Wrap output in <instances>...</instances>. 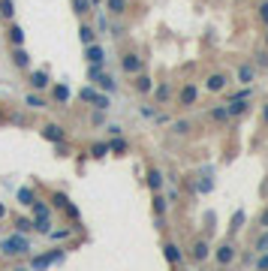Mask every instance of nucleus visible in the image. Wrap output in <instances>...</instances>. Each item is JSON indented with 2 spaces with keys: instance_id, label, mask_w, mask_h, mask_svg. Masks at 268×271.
Listing matches in <instances>:
<instances>
[{
  "instance_id": "nucleus-1",
  "label": "nucleus",
  "mask_w": 268,
  "mask_h": 271,
  "mask_svg": "<svg viewBox=\"0 0 268 271\" xmlns=\"http://www.w3.org/2000/svg\"><path fill=\"white\" fill-rule=\"evenodd\" d=\"M0 253H3V256H27V253H30V241H27V235L15 232V235L3 238V241H0Z\"/></svg>"
},
{
  "instance_id": "nucleus-2",
  "label": "nucleus",
  "mask_w": 268,
  "mask_h": 271,
  "mask_svg": "<svg viewBox=\"0 0 268 271\" xmlns=\"http://www.w3.org/2000/svg\"><path fill=\"white\" fill-rule=\"evenodd\" d=\"M79 100H82V103H88V106H94V108H100V111H106V108L111 106L108 94H103V91H97V88H91V85L79 91Z\"/></svg>"
},
{
  "instance_id": "nucleus-3",
  "label": "nucleus",
  "mask_w": 268,
  "mask_h": 271,
  "mask_svg": "<svg viewBox=\"0 0 268 271\" xmlns=\"http://www.w3.org/2000/svg\"><path fill=\"white\" fill-rule=\"evenodd\" d=\"M27 85H30V91H49L52 88V75H49V69H30L27 72Z\"/></svg>"
},
{
  "instance_id": "nucleus-4",
  "label": "nucleus",
  "mask_w": 268,
  "mask_h": 271,
  "mask_svg": "<svg viewBox=\"0 0 268 271\" xmlns=\"http://www.w3.org/2000/svg\"><path fill=\"white\" fill-rule=\"evenodd\" d=\"M196 103H199V88L193 82H184L181 91H178V106L181 108H193Z\"/></svg>"
},
{
  "instance_id": "nucleus-5",
  "label": "nucleus",
  "mask_w": 268,
  "mask_h": 271,
  "mask_svg": "<svg viewBox=\"0 0 268 271\" xmlns=\"http://www.w3.org/2000/svg\"><path fill=\"white\" fill-rule=\"evenodd\" d=\"M49 100H52L54 106H66V103L72 100L69 85H63V82H52V88H49Z\"/></svg>"
},
{
  "instance_id": "nucleus-6",
  "label": "nucleus",
  "mask_w": 268,
  "mask_h": 271,
  "mask_svg": "<svg viewBox=\"0 0 268 271\" xmlns=\"http://www.w3.org/2000/svg\"><path fill=\"white\" fill-rule=\"evenodd\" d=\"M121 69L127 75H136V72L145 69V57H139L136 52H127V54H121Z\"/></svg>"
},
{
  "instance_id": "nucleus-7",
  "label": "nucleus",
  "mask_w": 268,
  "mask_h": 271,
  "mask_svg": "<svg viewBox=\"0 0 268 271\" xmlns=\"http://www.w3.org/2000/svg\"><path fill=\"white\" fill-rule=\"evenodd\" d=\"M226 88H229V75L226 72H211L205 79V91L208 94H223Z\"/></svg>"
},
{
  "instance_id": "nucleus-8",
  "label": "nucleus",
  "mask_w": 268,
  "mask_h": 271,
  "mask_svg": "<svg viewBox=\"0 0 268 271\" xmlns=\"http://www.w3.org/2000/svg\"><path fill=\"white\" fill-rule=\"evenodd\" d=\"M63 256H66L63 250H54V253H46V256H36V259L30 262V268H33V271H46V268H49L52 262H63Z\"/></svg>"
},
{
  "instance_id": "nucleus-9",
  "label": "nucleus",
  "mask_w": 268,
  "mask_h": 271,
  "mask_svg": "<svg viewBox=\"0 0 268 271\" xmlns=\"http://www.w3.org/2000/svg\"><path fill=\"white\" fill-rule=\"evenodd\" d=\"M43 139H46V142H52V145L66 142V130H63L60 124H52V121H49V124L43 127Z\"/></svg>"
},
{
  "instance_id": "nucleus-10",
  "label": "nucleus",
  "mask_w": 268,
  "mask_h": 271,
  "mask_svg": "<svg viewBox=\"0 0 268 271\" xmlns=\"http://www.w3.org/2000/svg\"><path fill=\"white\" fill-rule=\"evenodd\" d=\"M133 91H136V94H151V91H154V79H151L145 69L136 72V75H133Z\"/></svg>"
},
{
  "instance_id": "nucleus-11",
  "label": "nucleus",
  "mask_w": 268,
  "mask_h": 271,
  "mask_svg": "<svg viewBox=\"0 0 268 271\" xmlns=\"http://www.w3.org/2000/svg\"><path fill=\"white\" fill-rule=\"evenodd\" d=\"M12 66L15 69H30V54H27V49L24 46H12Z\"/></svg>"
},
{
  "instance_id": "nucleus-12",
  "label": "nucleus",
  "mask_w": 268,
  "mask_h": 271,
  "mask_svg": "<svg viewBox=\"0 0 268 271\" xmlns=\"http://www.w3.org/2000/svg\"><path fill=\"white\" fill-rule=\"evenodd\" d=\"M103 6L108 9V15L121 18V15H127V9H130V0H103Z\"/></svg>"
},
{
  "instance_id": "nucleus-13",
  "label": "nucleus",
  "mask_w": 268,
  "mask_h": 271,
  "mask_svg": "<svg viewBox=\"0 0 268 271\" xmlns=\"http://www.w3.org/2000/svg\"><path fill=\"white\" fill-rule=\"evenodd\" d=\"M94 85H97V91H103V94H114V91H118V82H114L108 72H100L97 79H94Z\"/></svg>"
},
{
  "instance_id": "nucleus-14",
  "label": "nucleus",
  "mask_w": 268,
  "mask_h": 271,
  "mask_svg": "<svg viewBox=\"0 0 268 271\" xmlns=\"http://www.w3.org/2000/svg\"><path fill=\"white\" fill-rule=\"evenodd\" d=\"M33 232H43V235H49V232H52V211L33 214Z\"/></svg>"
},
{
  "instance_id": "nucleus-15",
  "label": "nucleus",
  "mask_w": 268,
  "mask_h": 271,
  "mask_svg": "<svg viewBox=\"0 0 268 271\" xmlns=\"http://www.w3.org/2000/svg\"><path fill=\"white\" fill-rule=\"evenodd\" d=\"M151 94H154V103L157 106H166L172 100V85L169 82H160V85H154V91H151Z\"/></svg>"
},
{
  "instance_id": "nucleus-16",
  "label": "nucleus",
  "mask_w": 268,
  "mask_h": 271,
  "mask_svg": "<svg viewBox=\"0 0 268 271\" xmlns=\"http://www.w3.org/2000/svg\"><path fill=\"white\" fill-rule=\"evenodd\" d=\"M24 106H27V108H49V100H46L40 91H27V94H24Z\"/></svg>"
},
{
  "instance_id": "nucleus-17",
  "label": "nucleus",
  "mask_w": 268,
  "mask_h": 271,
  "mask_svg": "<svg viewBox=\"0 0 268 271\" xmlns=\"http://www.w3.org/2000/svg\"><path fill=\"white\" fill-rule=\"evenodd\" d=\"M85 57H88V63H106V52H103V46H100V43L85 46Z\"/></svg>"
},
{
  "instance_id": "nucleus-18",
  "label": "nucleus",
  "mask_w": 268,
  "mask_h": 271,
  "mask_svg": "<svg viewBox=\"0 0 268 271\" xmlns=\"http://www.w3.org/2000/svg\"><path fill=\"white\" fill-rule=\"evenodd\" d=\"M163 184H166V175L160 169H148V187H151V193H160Z\"/></svg>"
},
{
  "instance_id": "nucleus-19",
  "label": "nucleus",
  "mask_w": 268,
  "mask_h": 271,
  "mask_svg": "<svg viewBox=\"0 0 268 271\" xmlns=\"http://www.w3.org/2000/svg\"><path fill=\"white\" fill-rule=\"evenodd\" d=\"M235 75H238V82H241V85H247V88H250V85H253V79H256V66H253V63H241Z\"/></svg>"
},
{
  "instance_id": "nucleus-20",
  "label": "nucleus",
  "mask_w": 268,
  "mask_h": 271,
  "mask_svg": "<svg viewBox=\"0 0 268 271\" xmlns=\"http://www.w3.org/2000/svg\"><path fill=\"white\" fill-rule=\"evenodd\" d=\"M214 256H217V262H220V265H229V262L235 259V247H232V244H220Z\"/></svg>"
},
{
  "instance_id": "nucleus-21",
  "label": "nucleus",
  "mask_w": 268,
  "mask_h": 271,
  "mask_svg": "<svg viewBox=\"0 0 268 271\" xmlns=\"http://www.w3.org/2000/svg\"><path fill=\"white\" fill-rule=\"evenodd\" d=\"M163 256H166V262H172V265H181V259H184L181 247H178V244H172V241L163 247Z\"/></svg>"
},
{
  "instance_id": "nucleus-22",
  "label": "nucleus",
  "mask_w": 268,
  "mask_h": 271,
  "mask_svg": "<svg viewBox=\"0 0 268 271\" xmlns=\"http://www.w3.org/2000/svg\"><path fill=\"white\" fill-rule=\"evenodd\" d=\"M229 108V118H238V114H244L250 108V100H232V103H226Z\"/></svg>"
},
{
  "instance_id": "nucleus-23",
  "label": "nucleus",
  "mask_w": 268,
  "mask_h": 271,
  "mask_svg": "<svg viewBox=\"0 0 268 271\" xmlns=\"http://www.w3.org/2000/svg\"><path fill=\"white\" fill-rule=\"evenodd\" d=\"M6 40H9L12 46H24V27H21V24H9Z\"/></svg>"
},
{
  "instance_id": "nucleus-24",
  "label": "nucleus",
  "mask_w": 268,
  "mask_h": 271,
  "mask_svg": "<svg viewBox=\"0 0 268 271\" xmlns=\"http://www.w3.org/2000/svg\"><path fill=\"white\" fill-rule=\"evenodd\" d=\"M208 118H211L214 124H226V121H232V118H229V108H226V106H214V108L208 111Z\"/></svg>"
},
{
  "instance_id": "nucleus-25",
  "label": "nucleus",
  "mask_w": 268,
  "mask_h": 271,
  "mask_svg": "<svg viewBox=\"0 0 268 271\" xmlns=\"http://www.w3.org/2000/svg\"><path fill=\"white\" fill-rule=\"evenodd\" d=\"M151 208H154V214H157V217H163V214L169 211V199H166V196H160V193H154V199H151Z\"/></svg>"
},
{
  "instance_id": "nucleus-26",
  "label": "nucleus",
  "mask_w": 268,
  "mask_h": 271,
  "mask_svg": "<svg viewBox=\"0 0 268 271\" xmlns=\"http://www.w3.org/2000/svg\"><path fill=\"white\" fill-rule=\"evenodd\" d=\"M79 40H82V46H91V43H97V30H94L91 24H82V27H79Z\"/></svg>"
},
{
  "instance_id": "nucleus-27",
  "label": "nucleus",
  "mask_w": 268,
  "mask_h": 271,
  "mask_svg": "<svg viewBox=\"0 0 268 271\" xmlns=\"http://www.w3.org/2000/svg\"><path fill=\"white\" fill-rule=\"evenodd\" d=\"M72 12L79 15V18H88V12H94L91 0H72Z\"/></svg>"
},
{
  "instance_id": "nucleus-28",
  "label": "nucleus",
  "mask_w": 268,
  "mask_h": 271,
  "mask_svg": "<svg viewBox=\"0 0 268 271\" xmlns=\"http://www.w3.org/2000/svg\"><path fill=\"white\" fill-rule=\"evenodd\" d=\"M15 196H18V202H21V205H27V208H30V205H33V199H36V190H33V187H21Z\"/></svg>"
},
{
  "instance_id": "nucleus-29",
  "label": "nucleus",
  "mask_w": 268,
  "mask_h": 271,
  "mask_svg": "<svg viewBox=\"0 0 268 271\" xmlns=\"http://www.w3.org/2000/svg\"><path fill=\"white\" fill-rule=\"evenodd\" d=\"M130 151V142L127 139H111L108 142V154H118V157H121V154H127Z\"/></svg>"
},
{
  "instance_id": "nucleus-30",
  "label": "nucleus",
  "mask_w": 268,
  "mask_h": 271,
  "mask_svg": "<svg viewBox=\"0 0 268 271\" xmlns=\"http://www.w3.org/2000/svg\"><path fill=\"white\" fill-rule=\"evenodd\" d=\"M208 256H211V247H208L205 241H196V244H193V259H196V262H205Z\"/></svg>"
},
{
  "instance_id": "nucleus-31",
  "label": "nucleus",
  "mask_w": 268,
  "mask_h": 271,
  "mask_svg": "<svg viewBox=\"0 0 268 271\" xmlns=\"http://www.w3.org/2000/svg\"><path fill=\"white\" fill-rule=\"evenodd\" d=\"M0 18H6V21L15 18V3L12 0H0Z\"/></svg>"
},
{
  "instance_id": "nucleus-32",
  "label": "nucleus",
  "mask_w": 268,
  "mask_h": 271,
  "mask_svg": "<svg viewBox=\"0 0 268 271\" xmlns=\"http://www.w3.org/2000/svg\"><path fill=\"white\" fill-rule=\"evenodd\" d=\"M15 232L30 235V232H33V217H18V220H15Z\"/></svg>"
},
{
  "instance_id": "nucleus-33",
  "label": "nucleus",
  "mask_w": 268,
  "mask_h": 271,
  "mask_svg": "<svg viewBox=\"0 0 268 271\" xmlns=\"http://www.w3.org/2000/svg\"><path fill=\"white\" fill-rule=\"evenodd\" d=\"M106 154H108V142H94V145H91V157H94V160H103Z\"/></svg>"
},
{
  "instance_id": "nucleus-34",
  "label": "nucleus",
  "mask_w": 268,
  "mask_h": 271,
  "mask_svg": "<svg viewBox=\"0 0 268 271\" xmlns=\"http://www.w3.org/2000/svg\"><path fill=\"white\" fill-rule=\"evenodd\" d=\"M52 205L60 208V211H66L69 208V196H66V193H52Z\"/></svg>"
},
{
  "instance_id": "nucleus-35",
  "label": "nucleus",
  "mask_w": 268,
  "mask_h": 271,
  "mask_svg": "<svg viewBox=\"0 0 268 271\" xmlns=\"http://www.w3.org/2000/svg\"><path fill=\"white\" fill-rule=\"evenodd\" d=\"M253 97V88H241V91H235V94H226V103H232V100H250Z\"/></svg>"
},
{
  "instance_id": "nucleus-36",
  "label": "nucleus",
  "mask_w": 268,
  "mask_h": 271,
  "mask_svg": "<svg viewBox=\"0 0 268 271\" xmlns=\"http://www.w3.org/2000/svg\"><path fill=\"white\" fill-rule=\"evenodd\" d=\"M256 15H259V21L268 27V0H262V3L256 6Z\"/></svg>"
},
{
  "instance_id": "nucleus-37",
  "label": "nucleus",
  "mask_w": 268,
  "mask_h": 271,
  "mask_svg": "<svg viewBox=\"0 0 268 271\" xmlns=\"http://www.w3.org/2000/svg\"><path fill=\"white\" fill-rule=\"evenodd\" d=\"M172 130H175L178 136H187V133H190V121H175V124H172Z\"/></svg>"
},
{
  "instance_id": "nucleus-38",
  "label": "nucleus",
  "mask_w": 268,
  "mask_h": 271,
  "mask_svg": "<svg viewBox=\"0 0 268 271\" xmlns=\"http://www.w3.org/2000/svg\"><path fill=\"white\" fill-rule=\"evenodd\" d=\"M244 226V211H235V217H232V226H229V229H232V232H238Z\"/></svg>"
},
{
  "instance_id": "nucleus-39",
  "label": "nucleus",
  "mask_w": 268,
  "mask_h": 271,
  "mask_svg": "<svg viewBox=\"0 0 268 271\" xmlns=\"http://www.w3.org/2000/svg\"><path fill=\"white\" fill-rule=\"evenodd\" d=\"M100 72H103V63H91V66H88V79L94 82V79H97Z\"/></svg>"
},
{
  "instance_id": "nucleus-40",
  "label": "nucleus",
  "mask_w": 268,
  "mask_h": 271,
  "mask_svg": "<svg viewBox=\"0 0 268 271\" xmlns=\"http://www.w3.org/2000/svg\"><path fill=\"white\" fill-rule=\"evenodd\" d=\"M91 124H94V127L106 124V111H100V108H97V111H94V118H91Z\"/></svg>"
},
{
  "instance_id": "nucleus-41",
  "label": "nucleus",
  "mask_w": 268,
  "mask_h": 271,
  "mask_svg": "<svg viewBox=\"0 0 268 271\" xmlns=\"http://www.w3.org/2000/svg\"><path fill=\"white\" fill-rule=\"evenodd\" d=\"M256 250H262V253H265V250H268V229H265V232H262V238H259V241H256Z\"/></svg>"
},
{
  "instance_id": "nucleus-42",
  "label": "nucleus",
  "mask_w": 268,
  "mask_h": 271,
  "mask_svg": "<svg viewBox=\"0 0 268 271\" xmlns=\"http://www.w3.org/2000/svg\"><path fill=\"white\" fill-rule=\"evenodd\" d=\"M157 108H151V106H142V118H154Z\"/></svg>"
},
{
  "instance_id": "nucleus-43",
  "label": "nucleus",
  "mask_w": 268,
  "mask_h": 271,
  "mask_svg": "<svg viewBox=\"0 0 268 271\" xmlns=\"http://www.w3.org/2000/svg\"><path fill=\"white\" fill-rule=\"evenodd\" d=\"M265 63H268V54H265V52H259V54H256V63H253V66H265Z\"/></svg>"
},
{
  "instance_id": "nucleus-44",
  "label": "nucleus",
  "mask_w": 268,
  "mask_h": 271,
  "mask_svg": "<svg viewBox=\"0 0 268 271\" xmlns=\"http://www.w3.org/2000/svg\"><path fill=\"white\" fill-rule=\"evenodd\" d=\"M256 268H259V271H268V250H265V256L256 262Z\"/></svg>"
},
{
  "instance_id": "nucleus-45",
  "label": "nucleus",
  "mask_w": 268,
  "mask_h": 271,
  "mask_svg": "<svg viewBox=\"0 0 268 271\" xmlns=\"http://www.w3.org/2000/svg\"><path fill=\"white\" fill-rule=\"evenodd\" d=\"M49 235H52V238H66L69 229H57V232H49Z\"/></svg>"
},
{
  "instance_id": "nucleus-46",
  "label": "nucleus",
  "mask_w": 268,
  "mask_h": 271,
  "mask_svg": "<svg viewBox=\"0 0 268 271\" xmlns=\"http://www.w3.org/2000/svg\"><path fill=\"white\" fill-rule=\"evenodd\" d=\"M259 226H265V229H268V208L262 211V217H259Z\"/></svg>"
},
{
  "instance_id": "nucleus-47",
  "label": "nucleus",
  "mask_w": 268,
  "mask_h": 271,
  "mask_svg": "<svg viewBox=\"0 0 268 271\" xmlns=\"http://www.w3.org/2000/svg\"><path fill=\"white\" fill-rule=\"evenodd\" d=\"M262 124H265V127H268V103H265V106H262Z\"/></svg>"
},
{
  "instance_id": "nucleus-48",
  "label": "nucleus",
  "mask_w": 268,
  "mask_h": 271,
  "mask_svg": "<svg viewBox=\"0 0 268 271\" xmlns=\"http://www.w3.org/2000/svg\"><path fill=\"white\" fill-rule=\"evenodd\" d=\"M0 220H6V205L0 202Z\"/></svg>"
},
{
  "instance_id": "nucleus-49",
  "label": "nucleus",
  "mask_w": 268,
  "mask_h": 271,
  "mask_svg": "<svg viewBox=\"0 0 268 271\" xmlns=\"http://www.w3.org/2000/svg\"><path fill=\"white\" fill-rule=\"evenodd\" d=\"M91 6H94V9H100V6H103V0H91Z\"/></svg>"
},
{
  "instance_id": "nucleus-50",
  "label": "nucleus",
  "mask_w": 268,
  "mask_h": 271,
  "mask_svg": "<svg viewBox=\"0 0 268 271\" xmlns=\"http://www.w3.org/2000/svg\"><path fill=\"white\" fill-rule=\"evenodd\" d=\"M265 46H268V27H265Z\"/></svg>"
},
{
  "instance_id": "nucleus-51",
  "label": "nucleus",
  "mask_w": 268,
  "mask_h": 271,
  "mask_svg": "<svg viewBox=\"0 0 268 271\" xmlns=\"http://www.w3.org/2000/svg\"><path fill=\"white\" fill-rule=\"evenodd\" d=\"M0 124H3V111H0Z\"/></svg>"
}]
</instances>
